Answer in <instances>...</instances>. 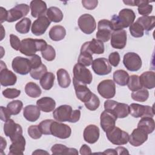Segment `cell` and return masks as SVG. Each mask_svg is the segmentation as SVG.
Wrapping results in <instances>:
<instances>
[{"label": "cell", "instance_id": "cell-16", "mask_svg": "<svg viewBox=\"0 0 155 155\" xmlns=\"http://www.w3.org/2000/svg\"><path fill=\"white\" fill-rule=\"evenodd\" d=\"M91 68L94 72L99 76L109 74L112 70L108 61L105 58H99L93 61Z\"/></svg>", "mask_w": 155, "mask_h": 155}, {"label": "cell", "instance_id": "cell-43", "mask_svg": "<svg viewBox=\"0 0 155 155\" xmlns=\"http://www.w3.org/2000/svg\"><path fill=\"white\" fill-rule=\"evenodd\" d=\"M23 103L20 100H15L7 104V108L12 115H17L21 111Z\"/></svg>", "mask_w": 155, "mask_h": 155}, {"label": "cell", "instance_id": "cell-11", "mask_svg": "<svg viewBox=\"0 0 155 155\" xmlns=\"http://www.w3.org/2000/svg\"><path fill=\"white\" fill-rule=\"evenodd\" d=\"M50 132L51 134L54 137L65 139L70 136L71 129L67 124L53 120L50 126Z\"/></svg>", "mask_w": 155, "mask_h": 155}, {"label": "cell", "instance_id": "cell-42", "mask_svg": "<svg viewBox=\"0 0 155 155\" xmlns=\"http://www.w3.org/2000/svg\"><path fill=\"white\" fill-rule=\"evenodd\" d=\"M149 97V92L146 88H140L131 93L132 99L137 102H143L146 101Z\"/></svg>", "mask_w": 155, "mask_h": 155}, {"label": "cell", "instance_id": "cell-32", "mask_svg": "<svg viewBox=\"0 0 155 155\" xmlns=\"http://www.w3.org/2000/svg\"><path fill=\"white\" fill-rule=\"evenodd\" d=\"M53 154H75L78 155V152L76 148H68L64 145L56 143L51 148Z\"/></svg>", "mask_w": 155, "mask_h": 155}, {"label": "cell", "instance_id": "cell-14", "mask_svg": "<svg viewBox=\"0 0 155 155\" xmlns=\"http://www.w3.org/2000/svg\"><path fill=\"white\" fill-rule=\"evenodd\" d=\"M30 10L29 6L26 4H20L8 10V18L7 21L13 22L26 16Z\"/></svg>", "mask_w": 155, "mask_h": 155}, {"label": "cell", "instance_id": "cell-51", "mask_svg": "<svg viewBox=\"0 0 155 155\" xmlns=\"http://www.w3.org/2000/svg\"><path fill=\"white\" fill-rule=\"evenodd\" d=\"M21 94V91L16 88H6L2 91V95L7 99H14L18 97Z\"/></svg>", "mask_w": 155, "mask_h": 155}, {"label": "cell", "instance_id": "cell-46", "mask_svg": "<svg viewBox=\"0 0 155 155\" xmlns=\"http://www.w3.org/2000/svg\"><path fill=\"white\" fill-rule=\"evenodd\" d=\"M47 72V67L42 64L40 67L35 69H31L30 72V74L33 79L36 80H39Z\"/></svg>", "mask_w": 155, "mask_h": 155}, {"label": "cell", "instance_id": "cell-40", "mask_svg": "<svg viewBox=\"0 0 155 155\" xmlns=\"http://www.w3.org/2000/svg\"><path fill=\"white\" fill-rule=\"evenodd\" d=\"M25 92L29 97L36 98L40 96L42 91L38 84L33 82H29L25 85Z\"/></svg>", "mask_w": 155, "mask_h": 155}, {"label": "cell", "instance_id": "cell-37", "mask_svg": "<svg viewBox=\"0 0 155 155\" xmlns=\"http://www.w3.org/2000/svg\"><path fill=\"white\" fill-rule=\"evenodd\" d=\"M146 31L151 30L155 25V16H143L139 17L137 21Z\"/></svg>", "mask_w": 155, "mask_h": 155}, {"label": "cell", "instance_id": "cell-2", "mask_svg": "<svg viewBox=\"0 0 155 155\" xmlns=\"http://www.w3.org/2000/svg\"><path fill=\"white\" fill-rule=\"evenodd\" d=\"M47 46L46 41L41 39L26 38L21 41L19 51L27 56H32L37 51H43Z\"/></svg>", "mask_w": 155, "mask_h": 155}, {"label": "cell", "instance_id": "cell-5", "mask_svg": "<svg viewBox=\"0 0 155 155\" xmlns=\"http://www.w3.org/2000/svg\"><path fill=\"white\" fill-rule=\"evenodd\" d=\"M73 78L78 82L85 85L90 84L93 80V76L89 69L85 66L77 63L74 65L73 70Z\"/></svg>", "mask_w": 155, "mask_h": 155}, {"label": "cell", "instance_id": "cell-26", "mask_svg": "<svg viewBox=\"0 0 155 155\" xmlns=\"http://www.w3.org/2000/svg\"><path fill=\"white\" fill-rule=\"evenodd\" d=\"M83 45L92 54H102L105 50L104 42L94 38H93L91 41L85 42Z\"/></svg>", "mask_w": 155, "mask_h": 155}, {"label": "cell", "instance_id": "cell-39", "mask_svg": "<svg viewBox=\"0 0 155 155\" xmlns=\"http://www.w3.org/2000/svg\"><path fill=\"white\" fill-rule=\"evenodd\" d=\"M54 79L55 76L53 73L47 72L39 79V83L44 90H49L53 87Z\"/></svg>", "mask_w": 155, "mask_h": 155}, {"label": "cell", "instance_id": "cell-54", "mask_svg": "<svg viewBox=\"0 0 155 155\" xmlns=\"http://www.w3.org/2000/svg\"><path fill=\"white\" fill-rule=\"evenodd\" d=\"M30 62V65L31 69H35L39 67H40L42 64L41 61V59L39 56L38 54H35L29 59Z\"/></svg>", "mask_w": 155, "mask_h": 155}, {"label": "cell", "instance_id": "cell-56", "mask_svg": "<svg viewBox=\"0 0 155 155\" xmlns=\"http://www.w3.org/2000/svg\"><path fill=\"white\" fill-rule=\"evenodd\" d=\"M11 114L7 108H5L3 106L1 107V119L4 121L6 122L9 119H10Z\"/></svg>", "mask_w": 155, "mask_h": 155}, {"label": "cell", "instance_id": "cell-28", "mask_svg": "<svg viewBox=\"0 0 155 155\" xmlns=\"http://www.w3.org/2000/svg\"><path fill=\"white\" fill-rule=\"evenodd\" d=\"M139 80L142 86L145 88L153 89L155 87V73L154 71L143 72L139 76Z\"/></svg>", "mask_w": 155, "mask_h": 155}, {"label": "cell", "instance_id": "cell-22", "mask_svg": "<svg viewBox=\"0 0 155 155\" xmlns=\"http://www.w3.org/2000/svg\"><path fill=\"white\" fill-rule=\"evenodd\" d=\"M99 135L100 131L99 127L93 124L87 126L83 133L84 140L90 144L96 143L99 139Z\"/></svg>", "mask_w": 155, "mask_h": 155}, {"label": "cell", "instance_id": "cell-19", "mask_svg": "<svg viewBox=\"0 0 155 155\" xmlns=\"http://www.w3.org/2000/svg\"><path fill=\"white\" fill-rule=\"evenodd\" d=\"M73 83L77 98L84 103L88 101L90 99L93 93L87 87V85L78 82L74 79H73Z\"/></svg>", "mask_w": 155, "mask_h": 155}, {"label": "cell", "instance_id": "cell-60", "mask_svg": "<svg viewBox=\"0 0 155 155\" xmlns=\"http://www.w3.org/2000/svg\"><path fill=\"white\" fill-rule=\"evenodd\" d=\"M102 154H113V155H116L117 154V152L116 151L115 149H107L105 151H104L102 153Z\"/></svg>", "mask_w": 155, "mask_h": 155}, {"label": "cell", "instance_id": "cell-61", "mask_svg": "<svg viewBox=\"0 0 155 155\" xmlns=\"http://www.w3.org/2000/svg\"><path fill=\"white\" fill-rule=\"evenodd\" d=\"M1 151H3L4 149H5L6 148L7 142H6V140L2 137H1Z\"/></svg>", "mask_w": 155, "mask_h": 155}, {"label": "cell", "instance_id": "cell-3", "mask_svg": "<svg viewBox=\"0 0 155 155\" xmlns=\"http://www.w3.org/2000/svg\"><path fill=\"white\" fill-rule=\"evenodd\" d=\"M105 110L114 114L117 118H124L130 114V107L124 103H120L113 100H107L104 102Z\"/></svg>", "mask_w": 155, "mask_h": 155}, {"label": "cell", "instance_id": "cell-41", "mask_svg": "<svg viewBox=\"0 0 155 155\" xmlns=\"http://www.w3.org/2000/svg\"><path fill=\"white\" fill-rule=\"evenodd\" d=\"M31 21L28 18H24L15 25L16 30L21 34H26L29 32Z\"/></svg>", "mask_w": 155, "mask_h": 155}, {"label": "cell", "instance_id": "cell-36", "mask_svg": "<svg viewBox=\"0 0 155 155\" xmlns=\"http://www.w3.org/2000/svg\"><path fill=\"white\" fill-rule=\"evenodd\" d=\"M113 77L114 83L120 86H125L128 84L130 76L126 71L117 70L113 73Z\"/></svg>", "mask_w": 155, "mask_h": 155}, {"label": "cell", "instance_id": "cell-4", "mask_svg": "<svg viewBox=\"0 0 155 155\" xmlns=\"http://www.w3.org/2000/svg\"><path fill=\"white\" fill-rule=\"evenodd\" d=\"M106 136L110 142L116 145L127 144L129 140L128 133L116 126L111 130L106 132Z\"/></svg>", "mask_w": 155, "mask_h": 155}, {"label": "cell", "instance_id": "cell-25", "mask_svg": "<svg viewBox=\"0 0 155 155\" xmlns=\"http://www.w3.org/2000/svg\"><path fill=\"white\" fill-rule=\"evenodd\" d=\"M25 147V139L22 135L13 142L9 147V155H22Z\"/></svg>", "mask_w": 155, "mask_h": 155}, {"label": "cell", "instance_id": "cell-21", "mask_svg": "<svg viewBox=\"0 0 155 155\" xmlns=\"http://www.w3.org/2000/svg\"><path fill=\"white\" fill-rule=\"evenodd\" d=\"M117 117L112 113L104 110L100 116V124L102 129L106 133L113 129L116 125Z\"/></svg>", "mask_w": 155, "mask_h": 155}, {"label": "cell", "instance_id": "cell-53", "mask_svg": "<svg viewBox=\"0 0 155 155\" xmlns=\"http://www.w3.org/2000/svg\"><path fill=\"white\" fill-rule=\"evenodd\" d=\"M10 43L11 47L13 49H15V50H19L21 41H20L19 38L17 36L13 34H11L10 35Z\"/></svg>", "mask_w": 155, "mask_h": 155}, {"label": "cell", "instance_id": "cell-1", "mask_svg": "<svg viewBox=\"0 0 155 155\" xmlns=\"http://www.w3.org/2000/svg\"><path fill=\"white\" fill-rule=\"evenodd\" d=\"M136 15L134 11L130 8H124L121 10L119 15H114L111 19L113 30H122L130 27L134 21Z\"/></svg>", "mask_w": 155, "mask_h": 155}, {"label": "cell", "instance_id": "cell-62", "mask_svg": "<svg viewBox=\"0 0 155 155\" xmlns=\"http://www.w3.org/2000/svg\"><path fill=\"white\" fill-rule=\"evenodd\" d=\"M49 154V153L47 151H44L42 150H36L35 151H34L32 153V154Z\"/></svg>", "mask_w": 155, "mask_h": 155}, {"label": "cell", "instance_id": "cell-48", "mask_svg": "<svg viewBox=\"0 0 155 155\" xmlns=\"http://www.w3.org/2000/svg\"><path fill=\"white\" fill-rule=\"evenodd\" d=\"M84 105L88 110L90 111H94L99 107L100 100L95 94L93 93L90 99L88 101L85 102Z\"/></svg>", "mask_w": 155, "mask_h": 155}, {"label": "cell", "instance_id": "cell-58", "mask_svg": "<svg viewBox=\"0 0 155 155\" xmlns=\"http://www.w3.org/2000/svg\"><path fill=\"white\" fill-rule=\"evenodd\" d=\"M80 153L81 154H89L91 153V150L86 144H84L80 148Z\"/></svg>", "mask_w": 155, "mask_h": 155}, {"label": "cell", "instance_id": "cell-57", "mask_svg": "<svg viewBox=\"0 0 155 155\" xmlns=\"http://www.w3.org/2000/svg\"><path fill=\"white\" fill-rule=\"evenodd\" d=\"M0 22L2 24L4 21H7L8 18V11L2 7H0Z\"/></svg>", "mask_w": 155, "mask_h": 155}, {"label": "cell", "instance_id": "cell-7", "mask_svg": "<svg viewBox=\"0 0 155 155\" xmlns=\"http://www.w3.org/2000/svg\"><path fill=\"white\" fill-rule=\"evenodd\" d=\"M130 114L134 117H153L154 115L153 107L149 105H143L139 104L133 103L130 105Z\"/></svg>", "mask_w": 155, "mask_h": 155}, {"label": "cell", "instance_id": "cell-18", "mask_svg": "<svg viewBox=\"0 0 155 155\" xmlns=\"http://www.w3.org/2000/svg\"><path fill=\"white\" fill-rule=\"evenodd\" d=\"M127 32L125 30H114L111 35V45L116 49H123L127 44Z\"/></svg>", "mask_w": 155, "mask_h": 155}, {"label": "cell", "instance_id": "cell-59", "mask_svg": "<svg viewBox=\"0 0 155 155\" xmlns=\"http://www.w3.org/2000/svg\"><path fill=\"white\" fill-rule=\"evenodd\" d=\"M117 154H129L127 149L124 147H117L115 148Z\"/></svg>", "mask_w": 155, "mask_h": 155}, {"label": "cell", "instance_id": "cell-33", "mask_svg": "<svg viewBox=\"0 0 155 155\" xmlns=\"http://www.w3.org/2000/svg\"><path fill=\"white\" fill-rule=\"evenodd\" d=\"M78 62L84 66H90L93 62V54L90 53L83 45L81 48V52L78 57Z\"/></svg>", "mask_w": 155, "mask_h": 155}, {"label": "cell", "instance_id": "cell-31", "mask_svg": "<svg viewBox=\"0 0 155 155\" xmlns=\"http://www.w3.org/2000/svg\"><path fill=\"white\" fill-rule=\"evenodd\" d=\"M49 37L54 41H59L62 40L66 35V30L62 25H54L51 28L49 31Z\"/></svg>", "mask_w": 155, "mask_h": 155}, {"label": "cell", "instance_id": "cell-45", "mask_svg": "<svg viewBox=\"0 0 155 155\" xmlns=\"http://www.w3.org/2000/svg\"><path fill=\"white\" fill-rule=\"evenodd\" d=\"M129 30L131 36L134 38H140L144 35V30L143 27L136 21L133 22L130 26Z\"/></svg>", "mask_w": 155, "mask_h": 155}, {"label": "cell", "instance_id": "cell-34", "mask_svg": "<svg viewBox=\"0 0 155 155\" xmlns=\"http://www.w3.org/2000/svg\"><path fill=\"white\" fill-rule=\"evenodd\" d=\"M57 79L59 85L61 88H67L71 83V79L67 71L63 68L59 69L57 72Z\"/></svg>", "mask_w": 155, "mask_h": 155}, {"label": "cell", "instance_id": "cell-15", "mask_svg": "<svg viewBox=\"0 0 155 155\" xmlns=\"http://www.w3.org/2000/svg\"><path fill=\"white\" fill-rule=\"evenodd\" d=\"M17 77L12 71L7 69L6 65L2 61H1L0 70V82L4 87L12 86L16 84Z\"/></svg>", "mask_w": 155, "mask_h": 155}, {"label": "cell", "instance_id": "cell-50", "mask_svg": "<svg viewBox=\"0 0 155 155\" xmlns=\"http://www.w3.org/2000/svg\"><path fill=\"white\" fill-rule=\"evenodd\" d=\"M28 134L30 137L34 139H39L42 134L38 125L30 126L28 128Z\"/></svg>", "mask_w": 155, "mask_h": 155}, {"label": "cell", "instance_id": "cell-38", "mask_svg": "<svg viewBox=\"0 0 155 155\" xmlns=\"http://www.w3.org/2000/svg\"><path fill=\"white\" fill-rule=\"evenodd\" d=\"M149 1L139 0L134 1V6L138 7V13L143 16H148L153 10V5L150 4Z\"/></svg>", "mask_w": 155, "mask_h": 155}, {"label": "cell", "instance_id": "cell-49", "mask_svg": "<svg viewBox=\"0 0 155 155\" xmlns=\"http://www.w3.org/2000/svg\"><path fill=\"white\" fill-rule=\"evenodd\" d=\"M53 121V120L52 119H46V120H42L39 123L38 125L42 134L45 135L51 134L50 126Z\"/></svg>", "mask_w": 155, "mask_h": 155}, {"label": "cell", "instance_id": "cell-12", "mask_svg": "<svg viewBox=\"0 0 155 155\" xmlns=\"http://www.w3.org/2000/svg\"><path fill=\"white\" fill-rule=\"evenodd\" d=\"M12 67L15 73L21 75L27 74L31 70L30 59L21 56H16L13 59Z\"/></svg>", "mask_w": 155, "mask_h": 155}, {"label": "cell", "instance_id": "cell-27", "mask_svg": "<svg viewBox=\"0 0 155 155\" xmlns=\"http://www.w3.org/2000/svg\"><path fill=\"white\" fill-rule=\"evenodd\" d=\"M40 109L36 105H28L24 107L23 110L24 117L30 122L36 121L40 116Z\"/></svg>", "mask_w": 155, "mask_h": 155}, {"label": "cell", "instance_id": "cell-30", "mask_svg": "<svg viewBox=\"0 0 155 155\" xmlns=\"http://www.w3.org/2000/svg\"><path fill=\"white\" fill-rule=\"evenodd\" d=\"M154 120L151 117H142L137 124V128L147 134L153 133L154 130Z\"/></svg>", "mask_w": 155, "mask_h": 155}, {"label": "cell", "instance_id": "cell-29", "mask_svg": "<svg viewBox=\"0 0 155 155\" xmlns=\"http://www.w3.org/2000/svg\"><path fill=\"white\" fill-rule=\"evenodd\" d=\"M36 105L40 110L45 113H49L54 110L56 107V102L51 97H43L37 101Z\"/></svg>", "mask_w": 155, "mask_h": 155}, {"label": "cell", "instance_id": "cell-10", "mask_svg": "<svg viewBox=\"0 0 155 155\" xmlns=\"http://www.w3.org/2000/svg\"><path fill=\"white\" fill-rule=\"evenodd\" d=\"M4 132L6 136L10 137L11 142H13L22 135V128L19 124L15 123L13 119H9L5 122Z\"/></svg>", "mask_w": 155, "mask_h": 155}, {"label": "cell", "instance_id": "cell-6", "mask_svg": "<svg viewBox=\"0 0 155 155\" xmlns=\"http://www.w3.org/2000/svg\"><path fill=\"white\" fill-rule=\"evenodd\" d=\"M113 31L110 21L102 19L98 22L97 31L96 34L97 39L103 42L108 41L110 39L111 32Z\"/></svg>", "mask_w": 155, "mask_h": 155}, {"label": "cell", "instance_id": "cell-52", "mask_svg": "<svg viewBox=\"0 0 155 155\" xmlns=\"http://www.w3.org/2000/svg\"><path fill=\"white\" fill-rule=\"evenodd\" d=\"M120 55L117 51L112 52L108 56V62L113 67H117L120 62Z\"/></svg>", "mask_w": 155, "mask_h": 155}, {"label": "cell", "instance_id": "cell-9", "mask_svg": "<svg viewBox=\"0 0 155 155\" xmlns=\"http://www.w3.org/2000/svg\"><path fill=\"white\" fill-rule=\"evenodd\" d=\"M123 64L130 71H138L142 67V59L139 54L134 52H128L123 58Z\"/></svg>", "mask_w": 155, "mask_h": 155}, {"label": "cell", "instance_id": "cell-24", "mask_svg": "<svg viewBox=\"0 0 155 155\" xmlns=\"http://www.w3.org/2000/svg\"><path fill=\"white\" fill-rule=\"evenodd\" d=\"M30 8L31 15L33 18H39L44 16L47 10L46 3L41 0H33L30 2Z\"/></svg>", "mask_w": 155, "mask_h": 155}, {"label": "cell", "instance_id": "cell-8", "mask_svg": "<svg viewBox=\"0 0 155 155\" xmlns=\"http://www.w3.org/2000/svg\"><path fill=\"white\" fill-rule=\"evenodd\" d=\"M80 30L87 35L91 34L96 28V22L94 17L88 13L81 15L78 21Z\"/></svg>", "mask_w": 155, "mask_h": 155}, {"label": "cell", "instance_id": "cell-44", "mask_svg": "<svg viewBox=\"0 0 155 155\" xmlns=\"http://www.w3.org/2000/svg\"><path fill=\"white\" fill-rule=\"evenodd\" d=\"M127 85L129 90L132 91H137L142 88V86L140 82L139 76L136 74H133L130 76Z\"/></svg>", "mask_w": 155, "mask_h": 155}, {"label": "cell", "instance_id": "cell-13", "mask_svg": "<svg viewBox=\"0 0 155 155\" xmlns=\"http://www.w3.org/2000/svg\"><path fill=\"white\" fill-rule=\"evenodd\" d=\"M99 94L105 99L113 98L116 94V85L113 80L105 79L102 81L97 85Z\"/></svg>", "mask_w": 155, "mask_h": 155}, {"label": "cell", "instance_id": "cell-17", "mask_svg": "<svg viewBox=\"0 0 155 155\" xmlns=\"http://www.w3.org/2000/svg\"><path fill=\"white\" fill-rule=\"evenodd\" d=\"M73 109L70 105H62L56 108L53 113L54 119L59 122H70L73 114Z\"/></svg>", "mask_w": 155, "mask_h": 155}, {"label": "cell", "instance_id": "cell-47", "mask_svg": "<svg viewBox=\"0 0 155 155\" xmlns=\"http://www.w3.org/2000/svg\"><path fill=\"white\" fill-rule=\"evenodd\" d=\"M42 58L47 61H52L56 57V51L54 48L50 45H47V47L41 51Z\"/></svg>", "mask_w": 155, "mask_h": 155}, {"label": "cell", "instance_id": "cell-20", "mask_svg": "<svg viewBox=\"0 0 155 155\" xmlns=\"http://www.w3.org/2000/svg\"><path fill=\"white\" fill-rule=\"evenodd\" d=\"M51 21L45 16H42L37 18L32 24L31 30L36 36L43 35L50 26Z\"/></svg>", "mask_w": 155, "mask_h": 155}, {"label": "cell", "instance_id": "cell-35", "mask_svg": "<svg viewBox=\"0 0 155 155\" xmlns=\"http://www.w3.org/2000/svg\"><path fill=\"white\" fill-rule=\"evenodd\" d=\"M47 17L48 19L53 22H61L64 17L63 13L62 11L56 7H49L46 12Z\"/></svg>", "mask_w": 155, "mask_h": 155}, {"label": "cell", "instance_id": "cell-55", "mask_svg": "<svg viewBox=\"0 0 155 155\" xmlns=\"http://www.w3.org/2000/svg\"><path fill=\"white\" fill-rule=\"evenodd\" d=\"M82 4L87 10H93L97 7L98 1L97 0H82Z\"/></svg>", "mask_w": 155, "mask_h": 155}, {"label": "cell", "instance_id": "cell-23", "mask_svg": "<svg viewBox=\"0 0 155 155\" xmlns=\"http://www.w3.org/2000/svg\"><path fill=\"white\" fill-rule=\"evenodd\" d=\"M148 139V134L138 128L133 130L129 135L128 142L133 147H139L145 142Z\"/></svg>", "mask_w": 155, "mask_h": 155}]
</instances>
